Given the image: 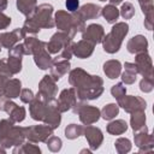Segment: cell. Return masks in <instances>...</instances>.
Instances as JSON below:
<instances>
[{"label": "cell", "instance_id": "obj_1", "mask_svg": "<svg viewBox=\"0 0 154 154\" xmlns=\"http://www.w3.org/2000/svg\"><path fill=\"white\" fill-rule=\"evenodd\" d=\"M66 7L70 11H75L78 7V0H66Z\"/></svg>", "mask_w": 154, "mask_h": 154}]
</instances>
